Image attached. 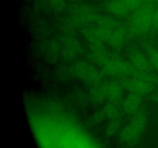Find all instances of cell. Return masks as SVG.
Returning a JSON list of instances; mask_svg holds the SVG:
<instances>
[{"instance_id":"6da1fadb","label":"cell","mask_w":158,"mask_h":148,"mask_svg":"<svg viewBox=\"0 0 158 148\" xmlns=\"http://www.w3.org/2000/svg\"><path fill=\"white\" fill-rule=\"evenodd\" d=\"M155 18L157 21H158V10L157 11V12H156V14H155Z\"/></svg>"}]
</instances>
